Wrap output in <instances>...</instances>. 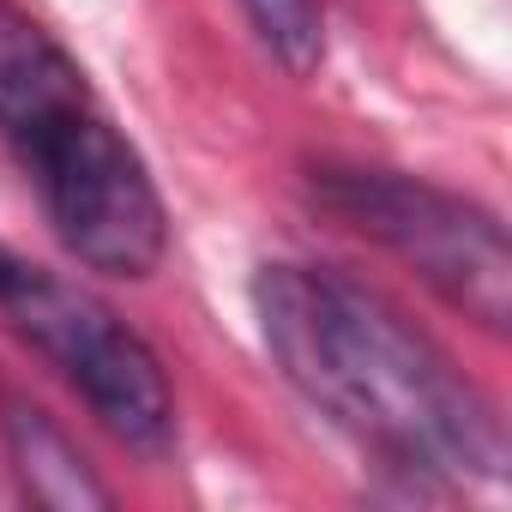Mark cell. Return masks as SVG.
<instances>
[{
  "mask_svg": "<svg viewBox=\"0 0 512 512\" xmlns=\"http://www.w3.org/2000/svg\"><path fill=\"white\" fill-rule=\"evenodd\" d=\"M253 308L284 380L380 458L422 476H506L494 404L380 290L320 266H266Z\"/></svg>",
  "mask_w": 512,
  "mask_h": 512,
  "instance_id": "cell-1",
  "label": "cell"
},
{
  "mask_svg": "<svg viewBox=\"0 0 512 512\" xmlns=\"http://www.w3.org/2000/svg\"><path fill=\"white\" fill-rule=\"evenodd\" d=\"M314 205L344 229L380 241L392 260H404L428 290H440L476 326L506 332L512 247L494 211L392 169H344V163L314 169Z\"/></svg>",
  "mask_w": 512,
  "mask_h": 512,
  "instance_id": "cell-2",
  "label": "cell"
},
{
  "mask_svg": "<svg viewBox=\"0 0 512 512\" xmlns=\"http://www.w3.org/2000/svg\"><path fill=\"white\" fill-rule=\"evenodd\" d=\"M0 320L31 338L91 404V416L133 452L157 458L175 440V392L139 332H127L97 296L0 247Z\"/></svg>",
  "mask_w": 512,
  "mask_h": 512,
  "instance_id": "cell-3",
  "label": "cell"
},
{
  "mask_svg": "<svg viewBox=\"0 0 512 512\" xmlns=\"http://www.w3.org/2000/svg\"><path fill=\"white\" fill-rule=\"evenodd\" d=\"M25 163L43 181V205L61 241L73 247V260L109 278H145L163 260V247H169L163 199L139 151L97 109L73 115L43 145H31Z\"/></svg>",
  "mask_w": 512,
  "mask_h": 512,
  "instance_id": "cell-4",
  "label": "cell"
},
{
  "mask_svg": "<svg viewBox=\"0 0 512 512\" xmlns=\"http://www.w3.org/2000/svg\"><path fill=\"white\" fill-rule=\"evenodd\" d=\"M85 109V73L67 61V49L37 19L0 0V133L31 151Z\"/></svg>",
  "mask_w": 512,
  "mask_h": 512,
  "instance_id": "cell-5",
  "label": "cell"
},
{
  "mask_svg": "<svg viewBox=\"0 0 512 512\" xmlns=\"http://www.w3.org/2000/svg\"><path fill=\"white\" fill-rule=\"evenodd\" d=\"M0 434H7V452L31 488V500L61 506V512H85V506H109V488L91 476V464L79 458V446L25 398H0Z\"/></svg>",
  "mask_w": 512,
  "mask_h": 512,
  "instance_id": "cell-6",
  "label": "cell"
},
{
  "mask_svg": "<svg viewBox=\"0 0 512 512\" xmlns=\"http://www.w3.org/2000/svg\"><path fill=\"white\" fill-rule=\"evenodd\" d=\"M247 25L260 31V43L272 49V61L296 79H308L326 61V13L320 0H241Z\"/></svg>",
  "mask_w": 512,
  "mask_h": 512,
  "instance_id": "cell-7",
  "label": "cell"
}]
</instances>
